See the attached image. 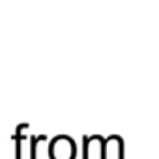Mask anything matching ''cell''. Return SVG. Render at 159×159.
Listing matches in <instances>:
<instances>
[{"label":"cell","instance_id":"6da1fadb","mask_svg":"<svg viewBox=\"0 0 159 159\" xmlns=\"http://www.w3.org/2000/svg\"><path fill=\"white\" fill-rule=\"evenodd\" d=\"M73 152V140L67 137H58L51 142V159H71Z\"/></svg>","mask_w":159,"mask_h":159}]
</instances>
